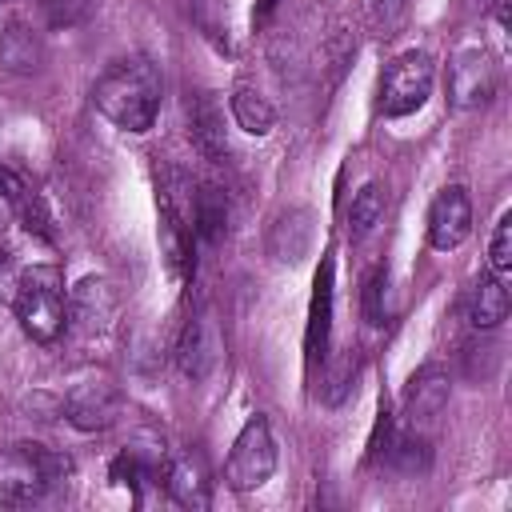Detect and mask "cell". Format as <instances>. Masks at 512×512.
Here are the masks:
<instances>
[{
  "instance_id": "obj_1",
  "label": "cell",
  "mask_w": 512,
  "mask_h": 512,
  "mask_svg": "<svg viewBox=\"0 0 512 512\" xmlns=\"http://www.w3.org/2000/svg\"><path fill=\"white\" fill-rule=\"evenodd\" d=\"M160 72L144 56L116 60L92 88V104L104 120H112L124 132H148L160 112Z\"/></svg>"
},
{
  "instance_id": "obj_2",
  "label": "cell",
  "mask_w": 512,
  "mask_h": 512,
  "mask_svg": "<svg viewBox=\"0 0 512 512\" xmlns=\"http://www.w3.org/2000/svg\"><path fill=\"white\" fill-rule=\"evenodd\" d=\"M72 460L64 452H52L44 444H12L0 456V504H32L40 500L52 484L68 480Z\"/></svg>"
},
{
  "instance_id": "obj_3",
  "label": "cell",
  "mask_w": 512,
  "mask_h": 512,
  "mask_svg": "<svg viewBox=\"0 0 512 512\" xmlns=\"http://www.w3.org/2000/svg\"><path fill=\"white\" fill-rule=\"evenodd\" d=\"M16 316H20V328L40 340V344H52L64 324H68V304H64V276L56 264H32L24 268L20 276V288H16V300H12Z\"/></svg>"
},
{
  "instance_id": "obj_4",
  "label": "cell",
  "mask_w": 512,
  "mask_h": 512,
  "mask_svg": "<svg viewBox=\"0 0 512 512\" xmlns=\"http://www.w3.org/2000/svg\"><path fill=\"white\" fill-rule=\"evenodd\" d=\"M272 472H276V440H272L268 420L256 412V416L244 420L240 436L232 440V452H228V460H224V480H228V488H236V492H252V488H260Z\"/></svg>"
},
{
  "instance_id": "obj_5",
  "label": "cell",
  "mask_w": 512,
  "mask_h": 512,
  "mask_svg": "<svg viewBox=\"0 0 512 512\" xmlns=\"http://www.w3.org/2000/svg\"><path fill=\"white\" fill-rule=\"evenodd\" d=\"M436 80V64L428 52H404L396 56L380 76V112L384 116H408L416 112Z\"/></svg>"
},
{
  "instance_id": "obj_6",
  "label": "cell",
  "mask_w": 512,
  "mask_h": 512,
  "mask_svg": "<svg viewBox=\"0 0 512 512\" xmlns=\"http://www.w3.org/2000/svg\"><path fill=\"white\" fill-rule=\"evenodd\" d=\"M444 408H448V376H444V368L424 364V368L408 380V388H404L400 428H412V432L432 436V428L440 424Z\"/></svg>"
},
{
  "instance_id": "obj_7",
  "label": "cell",
  "mask_w": 512,
  "mask_h": 512,
  "mask_svg": "<svg viewBox=\"0 0 512 512\" xmlns=\"http://www.w3.org/2000/svg\"><path fill=\"white\" fill-rule=\"evenodd\" d=\"M64 416L76 428H84V432H100V428L116 424V416H120V392H116V384L104 380V376H88V380L72 384L68 396H64Z\"/></svg>"
},
{
  "instance_id": "obj_8",
  "label": "cell",
  "mask_w": 512,
  "mask_h": 512,
  "mask_svg": "<svg viewBox=\"0 0 512 512\" xmlns=\"http://www.w3.org/2000/svg\"><path fill=\"white\" fill-rule=\"evenodd\" d=\"M220 352H224V340H220V328H216V316L212 312H200L184 324L180 332V344H176V364L188 380H208L212 368L220 364Z\"/></svg>"
},
{
  "instance_id": "obj_9",
  "label": "cell",
  "mask_w": 512,
  "mask_h": 512,
  "mask_svg": "<svg viewBox=\"0 0 512 512\" xmlns=\"http://www.w3.org/2000/svg\"><path fill=\"white\" fill-rule=\"evenodd\" d=\"M468 232H472V200H468V192L460 184L436 192V200L428 208V240H432V248L452 252V248H460L468 240Z\"/></svg>"
},
{
  "instance_id": "obj_10",
  "label": "cell",
  "mask_w": 512,
  "mask_h": 512,
  "mask_svg": "<svg viewBox=\"0 0 512 512\" xmlns=\"http://www.w3.org/2000/svg\"><path fill=\"white\" fill-rule=\"evenodd\" d=\"M492 92H496L492 60L484 52H476V48L460 52L452 60V68H448V96H452V104L456 108H476V104L492 100Z\"/></svg>"
},
{
  "instance_id": "obj_11",
  "label": "cell",
  "mask_w": 512,
  "mask_h": 512,
  "mask_svg": "<svg viewBox=\"0 0 512 512\" xmlns=\"http://www.w3.org/2000/svg\"><path fill=\"white\" fill-rule=\"evenodd\" d=\"M164 488L180 508H208L212 500V480L204 468L200 452H184L164 468Z\"/></svg>"
},
{
  "instance_id": "obj_12",
  "label": "cell",
  "mask_w": 512,
  "mask_h": 512,
  "mask_svg": "<svg viewBox=\"0 0 512 512\" xmlns=\"http://www.w3.org/2000/svg\"><path fill=\"white\" fill-rule=\"evenodd\" d=\"M160 248H164V260L176 276H192V268H196L192 232L184 224V208L168 192H160Z\"/></svg>"
},
{
  "instance_id": "obj_13",
  "label": "cell",
  "mask_w": 512,
  "mask_h": 512,
  "mask_svg": "<svg viewBox=\"0 0 512 512\" xmlns=\"http://www.w3.org/2000/svg\"><path fill=\"white\" fill-rule=\"evenodd\" d=\"M68 316H72L84 332H104V328L112 324V316H116V292H112V284L100 280V276L80 280V284L72 288V308H68Z\"/></svg>"
},
{
  "instance_id": "obj_14",
  "label": "cell",
  "mask_w": 512,
  "mask_h": 512,
  "mask_svg": "<svg viewBox=\"0 0 512 512\" xmlns=\"http://www.w3.org/2000/svg\"><path fill=\"white\" fill-rule=\"evenodd\" d=\"M188 136L196 144L200 156L208 160H224L228 152V140H224V116H220V104L212 96H196L188 104Z\"/></svg>"
},
{
  "instance_id": "obj_15",
  "label": "cell",
  "mask_w": 512,
  "mask_h": 512,
  "mask_svg": "<svg viewBox=\"0 0 512 512\" xmlns=\"http://www.w3.org/2000/svg\"><path fill=\"white\" fill-rule=\"evenodd\" d=\"M328 332H332V260H324L316 272V292L308 312V360H324Z\"/></svg>"
},
{
  "instance_id": "obj_16",
  "label": "cell",
  "mask_w": 512,
  "mask_h": 512,
  "mask_svg": "<svg viewBox=\"0 0 512 512\" xmlns=\"http://www.w3.org/2000/svg\"><path fill=\"white\" fill-rule=\"evenodd\" d=\"M384 460L392 472H404V476H420L428 472L432 464V440L424 432H412V428H396L384 444Z\"/></svg>"
},
{
  "instance_id": "obj_17",
  "label": "cell",
  "mask_w": 512,
  "mask_h": 512,
  "mask_svg": "<svg viewBox=\"0 0 512 512\" xmlns=\"http://www.w3.org/2000/svg\"><path fill=\"white\" fill-rule=\"evenodd\" d=\"M192 228H196V236L208 240V244L224 240V232H228V196H224V188L200 184V188L192 192Z\"/></svg>"
},
{
  "instance_id": "obj_18",
  "label": "cell",
  "mask_w": 512,
  "mask_h": 512,
  "mask_svg": "<svg viewBox=\"0 0 512 512\" xmlns=\"http://www.w3.org/2000/svg\"><path fill=\"white\" fill-rule=\"evenodd\" d=\"M44 60V44L28 24H8L0 32V68L8 72H36Z\"/></svg>"
},
{
  "instance_id": "obj_19",
  "label": "cell",
  "mask_w": 512,
  "mask_h": 512,
  "mask_svg": "<svg viewBox=\"0 0 512 512\" xmlns=\"http://www.w3.org/2000/svg\"><path fill=\"white\" fill-rule=\"evenodd\" d=\"M508 316V288L500 276H480V284L472 288V304H468V320L480 332L500 328Z\"/></svg>"
},
{
  "instance_id": "obj_20",
  "label": "cell",
  "mask_w": 512,
  "mask_h": 512,
  "mask_svg": "<svg viewBox=\"0 0 512 512\" xmlns=\"http://www.w3.org/2000/svg\"><path fill=\"white\" fill-rule=\"evenodd\" d=\"M232 116H236V124H240L248 136H268L272 124H276L272 104H268L256 88H248V84H240V88L232 92Z\"/></svg>"
},
{
  "instance_id": "obj_21",
  "label": "cell",
  "mask_w": 512,
  "mask_h": 512,
  "mask_svg": "<svg viewBox=\"0 0 512 512\" xmlns=\"http://www.w3.org/2000/svg\"><path fill=\"white\" fill-rule=\"evenodd\" d=\"M268 244H272V252H276L280 260H300V256L308 252V244H312L308 212H288V216H280Z\"/></svg>"
},
{
  "instance_id": "obj_22",
  "label": "cell",
  "mask_w": 512,
  "mask_h": 512,
  "mask_svg": "<svg viewBox=\"0 0 512 512\" xmlns=\"http://www.w3.org/2000/svg\"><path fill=\"white\" fill-rule=\"evenodd\" d=\"M380 216H384V188L372 180V184H364V188L352 196V208H348V228H352V236H368V232L380 224Z\"/></svg>"
},
{
  "instance_id": "obj_23",
  "label": "cell",
  "mask_w": 512,
  "mask_h": 512,
  "mask_svg": "<svg viewBox=\"0 0 512 512\" xmlns=\"http://www.w3.org/2000/svg\"><path fill=\"white\" fill-rule=\"evenodd\" d=\"M100 0H40V12L48 28H76L96 12Z\"/></svg>"
},
{
  "instance_id": "obj_24",
  "label": "cell",
  "mask_w": 512,
  "mask_h": 512,
  "mask_svg": "<svg viewBox=\"0 0 512 512\" xmlns=\"http://www.w3.org/2000/svg\"><path fill=\"white\" fill-rule=\"evenodd\" d=\"M488 268L500 280H508V272H512V212H504L496 220V232H492V244H488Z\"/></svg>"
},
{
  "instance_id": "obj_25",
  "label": "cell",
  "mask_w": 512,
  "mask_h": 512,
  "mask_svg": "<svg viewBox=\"0 0 512 512\" xmlns=\"http://www.w3.org/2000/svg\"><path fill=\"white\" fill-rule=\"evenodd\" d=\"M384 268H372L364 280V320L368 324H384Z\"/></svg>"
},
{
  "instance_id": "obj_26",
  "label": "cell",
  "mask_w": 512,
  "mask_h": 512,
  "mask_svg": "<svg viewBox=\"0 0 512 512\" xmlns=\"http://www.w3.org/2000/svg\"><path fill=\"white\" fill-rule=\"evenodd\" d=\"M20 276H24V268L12 260V252H4V248H0V304H12V300H16Z\"/></svg>"
},
{
  "instance_id": "obj_27",
  "label": "cell",
  "mask_w": 512,
  "mask_h": 512,
  "mask_svg": "<svg viewBox=\"0 0 512 512\" xmlns=\"http://www.w3.org/2000/svg\"><path fill=\"white\" fill-rule=\"evenodd\" d=\"M16 208H20V204H16V200H12V196H8L4 188H0V236L8 232V224H12V216H16Z\"/></svg>"
},
{
  "instance_id": "obj_28",
  "label": "cell",
  "mask_w": 512,
  "mask_h": 512,
  "mask_svg": "<svg viewBox=\"0 0 512 512\" xmlns=\"http://www.w3.org/2000/svg\"><path fill=\"white\" fill-rule=\"evenodd\" d=\"M404 4H408V0H376V12H380L384 20H392V16H400Z\"/></svg>"
},
{
  "instance_id": "obj_29",
  "label": "cell",
  "mask_w": 512,
  "mask_h": 512,
  "mask_svg": "<svg viewBox=\"0 0 512 512\" xmlns=\"http://www.w3.org/2000/svg\"><path fill=\"white\" fill-rule=\"evenodd\" d=\"M272 4H276V0H260V4H256V12H260V16H268V12H272Z\"/></svg>"
}]
</instances>
